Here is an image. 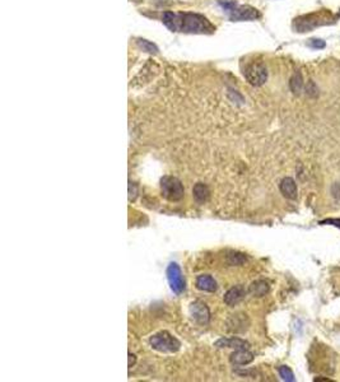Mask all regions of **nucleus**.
<instances>
[{
    "label": "nucleus",
    "mask_w": 340,
    "mask_h": 382,
    "mask_svg": "<svg viewBox=\"0 0 340 382\" xmlns=\"http://www.w3.org/2000/svg\"><path fill=\"white\" fill-rule=\"evenodd\" d=\"M245 296H246V289L244 285H236L224 294L223 301L227 306H236L244 300Z\"/></svg>",
    "instance_id": "8"
},
{
    "label": "nucleus",
    "mask_w": 340,
    "mask_h": 382,
    "mask_svg": "<svg viewBox=\"0 0 340 382\" xmlns=\"http://www.w3.org/2000/svg\"><path fill=\"white\" fill-rule=\"evenodd\" d=\"M278 371H279V375H281V377L284 380V381L293 382L296 380L292 370H291L289 367H287V366H281Z\"/></svg>",
    "instance_id": "17"
},
{
    "label": "nucleus",
    "mask_w": 340,
    "mask_h": 382,
    "mask_svg": "<svg viewBox=\"0 0 340 382\" xmlns=\"http://www.w3.org/2000/svg\"><path fill=\"white\" fill-rule=\"evenodd\" d=\"M230 18L233 22H240V20H255L260 18V13L258 9L253 8L250 5L237 6L235 10L230 13Z\"/></svg>",
    "instance_id": "6"
},
{
    "label": "nucleus",
    "mask_w": 340,
    "mask_h": 382,
    "mask_svg": "<svg viewBox=\"0 0 340 382\" xmlns=\"http://www.w3.org/2000/svg\"><path fill=\"white\" fill-rule=\"evenodd\" d=\"M217 348H233V349H249L250 344L240 338H226L216 342Z\"/></svg>",
    "instance_id": "9"
},
{
    "label": "nucleus",
    "mask_w": 340,
    "mask_h": 382,
    "mask_svg": "<svg viewBox=\"0 0 340 382\" xmlns=\"http://www.w3.org/2000/svg\"><path fill=\"white\" fill-rule=\"evenodd\" d=\"M309 45L311 46V47H314V49H324V47H325V41L314 38V40L310 41Z\"/></svg>",
    "instance_id": "19"
},
{
    "label": "nucleus",
    "mask_w": 340,
    "mask_h": 382,
    "mask_svg": "<svg viewBox=\"0 0 340 382\" xmlns=\"http://www.w3.org/2000/svg\"><path fill=\"white\" fill-rule=\"evenodd\" d=\"M209 189H208V186L204 185V184L199 183L194 186L193 195L194 199H195V201L198 202V204H204V202L209 199Z\"/></svg>",
    "instance_id": "13"
},
{
    "label": "nucleus",
    "mask_w": 340,
    "mask_h": 382,
    "mask_svg": "<svg viewBox=\"0 0 340 382\" xmlns=\"http://www.w3.org/2000/svg\"><path fill=\"white\" fill-rule=\"evenodd\" d=\"M324 224V223H328V224H332V225H335V227H339L340 228V219H328V220H324V222H321Z\"/></svg>",
    "instance_id": "20"
},
{
    "label": "nucleus",
    "mask_w": 340,
    "mask_h": 382,
    "mask_svg": "<svg viewBox=\"0 0 340 382\" xmlns=\"http://www.w3.org/2000/svg\"><path fill=\"white\" fill-rule=\"evenodd\" d=\"M149 343L152 348L158 352H163V353H175L181 347V343L173 335H171L168 331H161V333L153 335L149 339Z\"/></svg>",
    "instance_id": "2"
},
{
    "label": "nucleus",
    "mask_w": 340,
    "mask_h": 382,
    "mask_svg": "<svg viewBox=\"0 0 340 382\" xmlns=\"http://www.w3.org/2000/svg\"><path fill=\"white\" fill-rule=\"evenodd\" d=\"M244 74L245 78L247 79V82L254 87L263 86L264 83L267 82L268 79L267 68L260 63H254L247 66Z\"/></svg>",
    "instance_id": "4"
},
{
    "label": "nucleus",
    "mask_w": 340,
    "mask_h": 382,
    "mask_svg": "<svg viewBox=\"0 0 340 382\" xmlns=\"http://www.w3.org/2000/svg\"><path fill=\"white\" fill-rule=\"evenodd\" d=\"M289 86L291 89L295 94H300L302 91V87H304V79H302V75H301L300 71L295 73L292 78H291V82H289Z\"/></svg>",
    "instance_id": "15"
},
{
    "label": "nucleus",
    "mask_w": 340,
    "mask_h": 382,
    "mask_svg": "<svg viewBox=\"0 0 340 382\" xmlns=\"http://www.w3.org/2000/svg\"><path fill=\"white\" fill-rule=\"evenodd\" d=\"M136 43H138V46H139L143 51H147V52H149V54H157V52H158V47H157L154 43L149 42V41L138 40L136 41Z\"/></svg>",
    "instance_id": "16"
},
{
    "label": "nucleus",
    "mask_w": 340,
    "mask_h": 382,
    "mask_svg": "<svg viewBox=\"0 0 340 382\" xmlns=\"http://www.w3.org/2000/svg\"><path fill=\"white\" fill-rule=\"evenodd\" d=\"M219 5H221L224 10L230 11V13L237 8V4H236V1H233V0H219Z\"/></svg>",
    "instance_id": "18"
},
{
    "label": "nucleus",
    "mask_w": 340,
    "mask_h": 382,
    "mask_svg": "<svg viewBox=\"0 0 340 382\" xmlns=\"http://www.w3.org/2000/svg\"><path fill=\"white\" fill-rule=\"evenodd\" d=\"M167 279L171 285V289L176 294H181L185 291V280L180 266L176 262H171L167 268Z\"/></svg>",
    "instance_id": "5"
},
{
    "label": "nucleus",
    "mask_w": 340,
    "mask_h": 382,
    "mask_svg": "<svg viewBox=\"0 0 340 382\" xmlns=\"http://www.w3.org/2000/svg\"><path fill=\"white\" fill-rule=\"evenodd\" d=\"M162 22L168 29L182 33L212 34L216 27L204 17L195 13H172L167 11L163 14Z\"/></svg>",
    "instance_id": "1"
},
{
    "label": "nucleus",
    "mask_w": 340,
    "mask_h": 382,
    "mask_svg": "<svg viewBox=\"0 0 340 382\" xmlns=\"http://www.w3.org/2000/svg\"><path fill=\"white\" fill-rule=\"evenodd\" d=\"M196 288L203 292H216L217 282L210 275H199L196 278Z\"/></svg>",
    "instance_id": "12"
},
{
    "label": "nucleus",
    "mask_w": 340,
    "mask_h": 382,
    "mask_svg": "<svg viewBox=\"0 0 340 382\" xmlns=\"http://www.w3.org/2000/svg\"><path fill=\"white\" fill-rule=\"evenodd\" d=\"M281 192L283 194L284 197L287 199H296L297 197V185H296L295 180L291 179V177H284L283 180L281 181Z\"/></svg>",
    "instance_id": "11"
},
{
    "label": "nucleus",
    "mask_w": 340,
    "mask_h": 382,
    "mask_svg": "<svg viewBox=\"0 0 340 382\" xmlns=\"http://www.w3.org/2000/svg\"><path fill=\"white\" fill-rule=\"evenodd\" d=\"M135 361H136L135 356H134V354H131V353H129V368H131L134 365H135Z\"/></svg>",
    "instance_id": "21"
},
{
    "label": "nucleus",
    "mask_w": 340,
    "mask_h": 382,
    "mask_svg": "<svg viewBox=\"0 0 340 382\" xmlns=\"http://www.w3.org/2000/svg\"><path fill=\"white\" fill-rule=\"evenodd\" d=\"M269 289V283L263 279L256 280V282H254L253 284L250 285V293L253 294L254 297H264L265 294H268Z\"/></svg>",
    "instance_id": "14"
},
{
    "label": "nucleus",
    "mask_w": 340,
    "mask_h": 382,
    "mask_svg": "<svg viewBox=\"0 0 340 382\" xmlns=\"http://www.w3.org/2000/svg\"><path fill=\"white\" fill-rule=\"evenodd\" d=\"M162 196L170 201H179L184 197L185 189L179 179L172 176H165L161 180Z\"/></svg>",
    "instance_id": "3"
},
{
    "label": "nucleus",
    "mask_w": 340,
    "mask_h": 382,
    "mask_svg": "<svg viewBox=\"0 0 340 382\" xmlns=\"http://www.w3.org/2000/svg\"><path fill=\"white\" fill-rule=\"evenodd\" d=\"M190 315L194 320H195L198 324H201V325H205L209 322L210 319V314L209 310H208L207 305L200 301L198 302H194L190 305Z\"/></svg>",
    "instance_id": "7"
},
{
    "label": "nucleus",
    "mask_w": 340,
    "mask_h": 382,
    "mask_svg": "<svg viewBox=\"0 0 340 382\" xmlns=\"http://www.w3.org/2000/svg\"><path fill=\"white\" fill-rule=\"evenodd\" d=\"M230 361L231 363L237 366L249 365V363L254 361V354L247 351V349H236L235 353L231 354Z\"/></svg>",
    "instance_id": "10"
}]
</instances>
